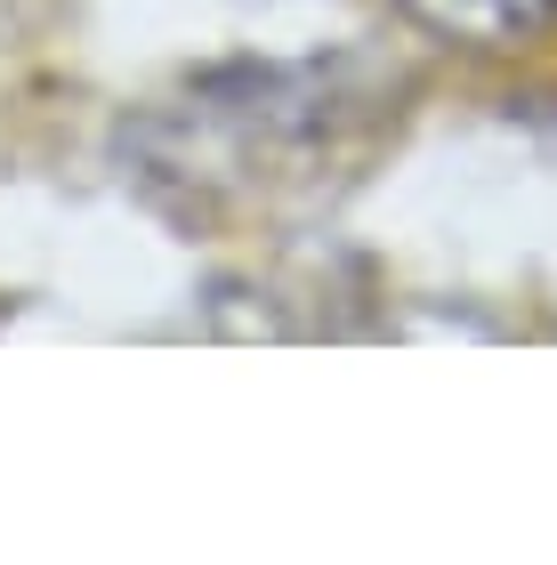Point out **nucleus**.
I'll list each match as a JSON object with an SVG mask.
<instances>
[{
    "label": "nucleus",
    "mask_w": 557,
    "mask_h": 565,
    "mask_svg": "<svg viewBox=\"0 0 557 565\" xmlns=\"http://www.w3.org/2000/svg\"><path fill=\"white\" fill-rule=\"evenodd\" d=\"M396 9L452 49H534L557 24V0H396Z\"/></svg>",
    "instance_id": "1"
}]
</instances>
